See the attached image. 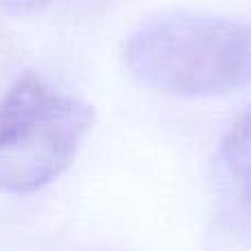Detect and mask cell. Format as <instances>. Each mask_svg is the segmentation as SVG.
<instances>
[{
  "instance_id": "6da1fadb",
  "label": "cell",
  "mask_w": 251,
  "mask_h": 251,
  "mask_svg": "<svg viewBox=\"0 0 251 251\" xmlns=\"http://www.w3.org/2000/svg\"><path fill=\"white\" fill-rule=\"evenodd\" d=\"M124 57L130 75L156 93L223 95L251 82V26L207 13H163L128 35Z\"/></svg>"
},
{
  "instance_id": "7a4b0ae2",
  "label": "cell",
  "mask_w": 251,
  "mask_h": 251,
  "mask_svg": "<svg viewBox=\"0 0 251 251\" xmlns=\"http://www.w3.org/2000/svg\"><path fill=\"white\" fill-rule=\"evenodd\" d=\"M93 108L26 73L0 97V190L29 194L57 178L77 154Z\"/></svg>"
},
{
  "instance_id": "3957f363",
  "label": "cell",
  "mask_w": 251,
  "mask_h": 251,
  "mask_svg": "<svg viewBox=\"0 0 251 251\" xmlns=\"http://www.w3.org/2000/svg\"><path fill=\"white\" fill-rule=\"evenodd\" d=\"M221 154L234 172L251 165V106L223 139Z\"/></svg>"
},
{
  "instance_id": "277c9868",
  "label": "cell",
  "mask_w": 251,
  "mask_h": 251,
  "mask_svg": "<svg viewBox=\"0 0 251 251\" xmlns=\"http://www.w3.org/2000/svg\"><path fill=\"white\" fill-rule=\"evenodd\" d=\"M47 2L49 0H0V7L9 13H16V16H26V13L42 9Z\"/></svg>"
},
{
  "instance_id": "5b68a950",
  "label": "cell",
  "mask_w": 251,
  "mask_h": 251,
  "mask_svg": "<svg viewBox=\"0 0 251 251\" xmlns=\"http://www.w3.org/2000/svg\"><path fill=\"white\" fill-rule=\"evenodd\" d=\"M236 172L240 174V196H243V201L247 203V207L251 212V165L236 170Z\"/></svg>"
}]
</instances>
